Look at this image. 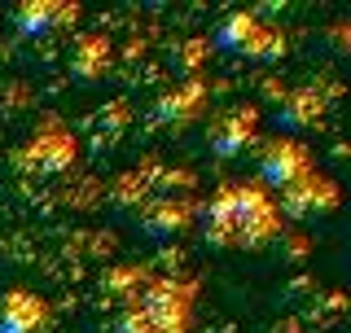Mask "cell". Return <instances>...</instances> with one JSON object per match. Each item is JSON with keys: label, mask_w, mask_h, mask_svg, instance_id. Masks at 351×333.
<instances>
[{"label": "cell", "mask_w": 351, "mask_h": 333, "mask_svg": "<svg viewBox=\"0 0 351 333\" xmlns=\"http://www.w3.org/2000/svg\"><path fill=\"white\" fill-rule=\"evenodd\" d=\"M202 219H206V237L237 250H259L285 232L281 206L263 193V184H250V180L219 184L211 202L202 206Z\"/></svg>", "instance_id": "1"}, {"label": "cell", "mask_w": 351, "mask_h": 333, "mask_svg": "<svg viewBox=\"0 0 351 333\" xmlns=\"http://www.w3.org/2000/svg\"><path fill=\"white\" fill-rule=\"evenodd\" d=\"M189 316H193V285L149 281L141 298H132L123 333H189Z\"/></svg>", "instance_id": "2"}, {"label": "cell", "mask_w": 351, "mask_h": 333, "mask_svg": "<svg viewBox=\"0 0 351 333\" xmlns=\"http://www.w3.org/2000/svg\"><path fill=\"white\" fill-rule=\"evenodd\" d=\"M307 175H316V158L303 140L290 136H272L268 145H259V184L290 193L294 184H303Z\"/></svg>", "instance_id": "3"}, {"label": "cell", "mask_w": 351, "mask_h": 333, "mask_svg": "<svg viewBox=\"0 0 351 333\" xmlns=\"http://www.w3.org/2000/svg\"><path fill=\"white\" fill-rule=\"evenodd\" d=\"M215 44L228 53H241V58H277L281 53V36L272 27H263L255 14H246V9L219 22Z\"/></svg>", "instance_id": "4"}, {"label": "cell", "mask_w": 351, "mask_h": 333, "mask_svg": "<svg viewBox=\"0 0 351 333\" xmlns=\"http://www.w3.org/2000/svg\"><path fill=\"white\" fill-rule=\"evenodd\" d=\"M259 140V110L255 106H237L224 110L219 119H211L206 127V145H211L215 158H237Z\"/></svg>", "instance_id": "5"}, {"label": "cell", "mask_w": 351, "mask_h": 333, "mask_svg": "<svg viewBox=\"0 0 351 333\" xmlns=\"http://www.w3.org/2000/svg\"><path fill=\"white\" fill-rule=\"evenodd\" d=\"M338 202H343V188H338L334 180H329V175H307L303 184H294L290 193H281V215L285 219H316V215H329V210H334Z\"/></svg>", "instance_id": "6"}, {"label": "cell", "mask_w": 351, "mask_h": 333, "mask_svg": "<svg viewBox=\"0 0 351 333\" xmlns=\"http://www.w3.org/2000/svg\"><path fill=\"white\" fill-rule=\"evenodd\" d=\"M158 119H167V123H193L197 114L206 110V84L202 79H184V84H176L171 92H162L158 97Z\"/></svg>", "instance_id": "7"}, {"label": "cell", "mask_w": 351, "mask_h": 333, "mask_svg": "<svg viewBox=\"0 0 351 333\" xmlns=\"http://www.w3.org/2000/svg\"><path fill=\"white\" fill-rule=\"evenodd\" d=\"M193 219V202L189 197H158L145 210V232L149 237H171V232H184Z\"/></svg>", "instance_id": "8"}, {"label": "cell", "mask_w": 351, "mask_h": 333, "mask_svg": "<svg viewBox=\"0 0 351 333\" xmlns=\"http://www.w3.org/2000/svg\"><path fill=\"white\" fill-rule=\"evenodd\" d=\"M44 325V303L27 290H14L0 312V333H36Z\"/></svg>", "instance_id": "9"}, {"label": "cell", "mask_w": 351, "mask_h": 333, "mask_svg": "<svg viewBox=\"0 0 351 333\" xmlns=\"http://www.w3.org/2000/svg\"><path fill=\"white\" fill-rule=\"evenodd\" d=\"M71 18H75V5H44V0H36V5H22L18 14H14L22 36H44V31H58Z\"/></svg>", "instance_id": "10"}, {"label": "cell", "mask_w": 351, "mask_h": 333, "mask_svg": "<svg viewBox=\"0 0 351 333\" xmlns=\"http://www.w3.org/2000/svg\"><path fill=\"white\" fill-rule=\"evenodd\" d=\"M321 114H325V97L316 92V88H299V92H290V97H285V106H281V123L285 127L316 123Z\"/></svg>", "instance_id": "11"}, {"label": "cell", "mask_w": 351, "mask_h": 333, "mask_svg": "<svg viewBox=\"0 0 351 333\" xmlns=\"http://www.w3.org/2000/svg\"><path fill=\"white\" fill-rule=\"evenodd\" d=\"M106 71H110V44L101 36L80 40V49H75V75H84V79H101Z\"/></svg>", "instance_id": "12"}, {"label": "cell", "mask_w": 351, "mask_h": 333, "mask_svg": "<svg viewBox=\"0 0 351 333\" xmlns=\"http://www.w3.org/2000/svg\"><path fill=\"white\" fill-rule=\"evenodd\" d=\"M206 58H211V44H206V40H184L180 53H176V62L189 71V79H197V71H202Z\"/></svg>", "instance_id": "13"}]
</instances>
